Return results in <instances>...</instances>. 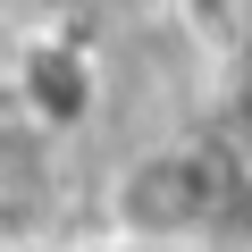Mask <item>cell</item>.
<instances>
[{
    "label": "cell",
    "mask_w": 252,
    "mask_h": 252,
    "mask_svg": "<svg viewBox=\"0 0 252 252\" xmlns=\"http://www.w3.org/2000/svg\"><path fill=\"white\" fill-rule=\"evenodd\" d=\"M244 202V135H185V143H160L143 152L135 168L118 177V219L135 244H202L235 219Z\"/></svg>",
    "instance_id": "1"
},
{
    "label": "cell",
    "mask_w": 252,
    "mask_h": 252,
    "mask_svg": "<svg viewBox=\"0 0 252 252\" xmlns=\"http://www.w3.org/2000/svg\"><path fill=\"white\" fill-rule=\"evenodd\" d=\"M227 126L252 143V17H244V34H235V59H227Z\"/></svg>",
    "instance_id": "2"
},
{
    "label": "cell",
    "mask_w": 252,
    "mask_h": 252,
    "mask_svg": "<svg viewBox=\"0 0 252 252\" xmlns=\"http://www.w3.org/2000/svg\"><path fill=\"white\" fill-rule=\"evenodd\" d=\"M126 252H177V244H126Z\"/></svg>",
    "instance_id": "3"
}]
</instances>
